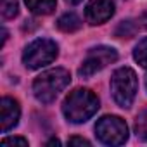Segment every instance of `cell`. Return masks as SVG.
Here are the masks:
<instances>
[{"mask_svg":"<svg viewBox=\"0 0 147 147\" xmlns=\"http://www.w3.org/2000/svg\"><path fill=\"white\" fill-rule=\"evenodd\" d=\"M2 16L5 19H12L18 16V2L16 0H4L2 2Z\"/></svg>","mask_w":147,"mask_h":147,"instance_id":"5bb4252c","label":"cell"},{"mask_svg":"<svg viewBox=\"0 0 147 147\" xmlns=\"http://www.w3.org/2000/svg\"><path fill=\"white\" fill-rule=\"evenodd\" d=\"M59 54V49L55 42L49 38H38L33 40L23 52V62L28 69H40L50 62L55 61Z\"/></svg>","mask_w":147,"mask_h":147,"instance_id":"277c9868","label":"cell"},{"mask_svg":"<svg viewBox=\"0 0 147 147\" xmlns=\"http://www.w3.org/2000/svg\"><path fill=\"white\" fill-rule=\"evenodd\" d=\"M24 2H26L28 9L33 14H38V16L50 14L57 5V0H24Z\"/></svg>","mask_w":147,"mask_h":147,"instance_id":"30bf717a","label":"cell"},{"mask_svg":"<svg viewBox=\"0 0 147 147\" xmlns=\"http://www.w3.org/2000/svg\"><path fill=\"white\" fill-rule=\"evenodd\" d=\"M82 2H83V0H66V4H69V5H78Z\"/></svg>","mask_w":147,"mask_h":147,"instance_id":"ac0fdd59","label":"cell"},{"mask_svg":"<svg viewBox=\"0 0 147 147\" xmlns=\"http://www.w3.org/2000/svg\"><path fill=\"white\" fill-rule=\"evenodd\" d=\"M135 131H137V137H138L140 140L147 142V111H142V113L137 116Z\"/></svg>","mask_w":147,"mask_h":147,"instance_id":"4fadbf2b","label":"cell"},{"mask_svg":"<svg viewBox=\"0 0 147 147\" xmlns=\"http://www.w3.org/2000/svg\"><path fill=\"white\" fill-rule=\"evenodd\" d=\"M97 109H99V97L88 88L73 90L62 104V113L66 119L71 123H85L97 113Z\"/></svg>","mask_w":147,"mask_h":147,"instance_id":"6da1fadb","label":"cell"},{"mask_svg":"<svg viewBox=\"0 0 147 147\" xmlns=\"http://www.w3.org/2000/svg\"><path fill=\"white\" fill-rule=\"evenodd\" d=\"M67 144L69 145H85V147H90V142L85 140V138H82V137H71L67 140Z\"/></svg>","mask_w":147,"mask_h":147,"instance_id":"2e32d148","label":"cell"},{"mask_svg":"<svg viewBox=\"0 0 147 147\" xmlns=\"http://www.w3.org/2000/svg\"><path fill=\"white\" fill-rule=\"evenodd\" d=\"M95 135L106 145H121L128 140V126L119 116H104L95 125Z\"/></svg>","mask_w":147,"mask_h":147,"instance_id":"5b68a950","label":"cell"},{"mask_svg":"<svg viewBox=\"0 0 147 147\" xmlns=\"http://www.w3.org/2000/svg\"><path fill=\"white\" fill-rule=\"evenodd\" d=\"M137 88H138V82H137V75L131 67H119L113 73L111 76V94L114 102L123 107L128 109L131 107L135 95H137Z\"/></svg>","mask_w":147,"mask_h":147,"instance_id":"3957f363","label":"cell"},{"mask_svg":"<svg viewBox=\"0 0 147 147\" xmlns=\"http://www.w3.org/2000/svg\"><path fill=\"white\" fill-rule=\"evenodd\" d=\"M137 24L133 23V21H121L119 24H118V28H116V36H121V38H130V36H133L135 35V31H137Z\"/></svg>","mask_w":147,"mask_h":147,"instance_id":"7c38bea8","label":"cell"},{"mask_svg":"<svg viewBox=\"0 0 147 147\" xmlns=\"http://www.w3.org/2000/svg\"><path fill=\"white\" fill-rule=\"evenodd\" d=\"M114 14V2L113 0H90L85 9V19L90 24H102L109 21Z\"/></svg>","mask_w":147,"mask_h":147,"instance_id":"52a82bcc","label":"cell"},{"mask_svg":"<svg viewBox=\"0 0 147 147\" xmlns=\"http://www.w3.org/2000/svg\"><path fill=\"white\" fill-rule=\"evenodd\" d=\"M71 75L64 67H55L42 73L33 82V94L42 104H50L55 100V97L69 85Z\"/></svg>","mask_w":147,"mask_h":147,"instance_id":"7a4b0ae2","label":"cell"},{"mask_svg":"<svg viewBox=\"0 0 147 147\" xmlns=\"http://www.w3.org/2000/svg\"><path fill=\"white\" fill-rule=\"evenodd\" d=\"M57 28L64 33H75L82 28V19L73 14V12H67V14H62L57 21Z\"/></svg>","mask_w":147,"mask_h":147,"instance_id":"9c48e42d","label":"cell"},{"mask_svg":"<svg viewBox=\"0 0 147 147\" xmlns=\"http://www.w3.org/2000/svg\"><path fill=\"white\" fill-rule=\"evenodd\" d=\"M21 116V107L18 104V100L11 99V97H4L0 102V119H2V131L7 133L9 130H12Z\"/></svg>","mask_w":147,"mask_h":147,"instance_id":"ba28073f","label":"cell"},{"mask_svg":"<svg viewBox=\"0 0 147 147\" xmlns=\"http://www.w3.org/2000/svg\"><path fill=\"white\" fill-rule=\"evenodd\" d=\"M133 59L142 67H147V38H142L135 45V49H133Z\"/></svg>","mask_w":147,"mask_h":147,"instance_id":"8fae6325","label":"cell"},{"mask_svg":"<svg viewBox=\"0 0 147 147\" xmlns=\"http://www.w3.org/2000/svg\"><path fill=\"white\" fill-rule=\"evenodd\" d=\"M116 59H118V52L113 47H104V45L95 47L87 54V57H85L78 73L83 78H90L95 73L102 71L107 64H113Z\"/></svg>","mask_w":147,"mask_h":147,"instance_id":"8992f818","label":"cell"},{"mask_svg":"<svg viewBox=\"0 0 147 147\" xmlns=\"http://www.w3.org/2000/svg\"><path fill=\"white\" fill-rule=\"evenodd\" d=\"M59 144H61V142H59L57 138H52V140H49V142H47V145H59Z\"/></svg>","mask_w":147,"mask_h":147,"instance_id":"d6986e66","label":"cell"},{"mask_svg":"<svg viewBox=\"0 0 147 147\" xmlns=\"http://www.w3.org/2000/svg\"><path fill=\"white\" fill-rule=\"evenodd\" d=\"M138 26H144V28H147V14H144V16L138 19Z\"/></svg>","mask_w":147,"mask_h":147,"instance_id":"e0dca14e","label":"cell"},{"mask_svg":"<svg viewBox=\"0 0 147 147\" xmlns=\"http://www.w3.org/2000/svg\"><path fill=\"white\" fill-rule=\"evenodd\" d=\"M145 87H147V78H145Z\"/></svg>","mask_w":147,"mask_h":147,"instance_id":"ffe728a7","label":"cell"},{"mask_svg":"<svg viewBox=\"0 0 147 147\" xmlns=\"http://www.w3.org/2000/svg\"><path fill=\"white\" fill-rule=\"evenodd\" d=\"M2 144L4 145H9V144H12V145H28V140L23 138V137H7V138L2 140Z\"/></svg>","mask_w":147,"mask_h":147,"instance_id":"9a60e30c","label":"cell"}]
</instances>
